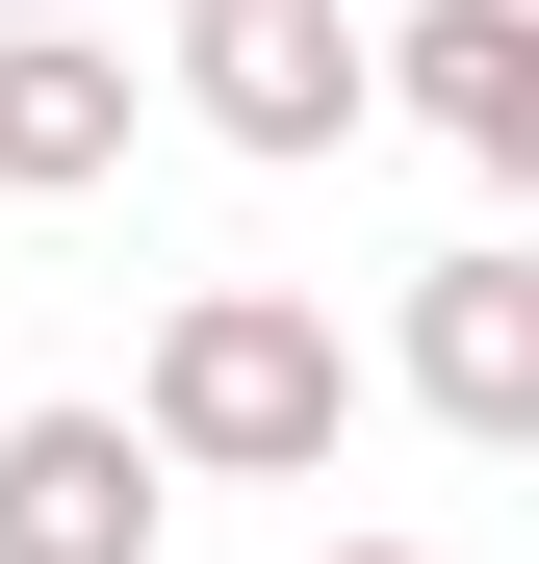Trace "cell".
Instances as JSON below:
<instances>
[{
    "label": "cell",
    "instance_id": "obj_1",
    "mask_svg": "<svg viewBox=\"0 0 539 564\" xmlns=\"http://www.w3.org/2000/svg\"><path fill=\"white\" fill-rule=\"evenodd\" d=\"M129 436H154V488H334L359 359H334V308H309V282H180V308H154Z\"/></svg>",
    "mask_w": 539,
    "mask_h": 564
},
{
    "label": "cell",
    "instance_id": "obj_2",
    "mask_svg": "<svg viewBox=\"0 0 539 564\" xmlns=\"http://www.w3.org/2000/svg\"><path fill=\"white\" fill-rule=\"evenodd\" d=\"M180 104H206V154L309 180V154L386 129V26L359 0H180Z\"/></svg>",
    "mask_w": 539,
    "mask_h": 564
},
{
    "label": "cell",
    "instance_id": "obj_3",
    "mask_svg": "<svg viewBox=\"0 0 539 564\" xmlns=\"http://www.w3.org/2000/svg\"><path fill=\"white\" fill-rule=\"evenodd\" d=\"M386 359H411L436 436L539 462V257H514V231H488V257H411V334H386Z\"/></svg>",
    "mask_w": 539,
    "mask_h": 564
},
{
    "label": "cell",
    "instance_id": "obj_4",
    "mask_svg": "<svg viewBox=\"0 0 539 564\" xmlns=\"http://www.w3.org/2000/svg\"><path fill=\"white\" fill-rule=\"evenodd\" d=\"M154 539H180V488L129 411H0V564H154Z\"/></svg>",
    "mask_w": 539,
    "mask_h": 564
},
{
    "label": "cell",
    "instance_id": "obj_5",
    "mask_svg": "<svg viewBox=\"0 0 539 564\" xmlns=\"http://www.w3.org/2000/svg\"><path fill=\"white\" fill-rule=\"evenodd\" d=\"M386 104L463 154V180L539 206V26H514V0H411V26H386Z\"/></svg>",
    "mask_w": 539,
    "mask_h": 564
},
{
    "label": "cell",
    "instance_id": "obj_6",
    "mask_svg": "<svg viewBox=\"0 0 539 564\" xmlns=\"http://www.w3.org/2000/svg\"><path fill=\"white\" fill-rule=\"evenodd\" d=\"M129 104H154V77L104 26H0V206H104V180H129Z\"/></svg>",
    "mask_w": 539,
    "mask_h": 564
},
{
    "label": "cell",
    "instance_id": "obj_7",
    "mask_svg": "<svg viewBox=\"0 0 539 564\" xmlns=\"http://www.w3.org/2000/svg\"><path fill=\"white\" fill-rule=\"evenodd\" d=\"M309 564H436V539H309Z\"/></svg>",
    "mask_w": 539,
    "mask_h": 564
},
{
    "label": "cell",
    "instance_id": "obj_8",
    "mask_svg": "<svg viewBox=\"0 0 539 564\" xmlns=\"http://www.w3.org/2000/svg\"><path fill=\"white\" fill-rule=\"evenodd\" d=\"M0 26H77V0H0Z\"/></svg>",
    "mask_w": 539,
    "mask_h": 564
},
{
    "label": "cell",
    "instance_id": "obj_9",
    "mask_svg": "<svg viewBox=\"0 0 539 564\" xmlns=\"http://www.w3.org/2000/svg\"><path fill=\"white\" fill-rule=\"evenodd\" d=\"M514 26H539V0H514Z\"/></svg>",
    "mask_w": 539,
    "mask_h": 564
}]
</instances>
